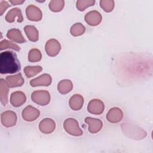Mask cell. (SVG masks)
<instances>
[{
    "label": "cell",
    "mask_w": 153,
    "mask_h": 153,
    "mask_svg": "<svg viewBox=\"0 0 153 153\" xmlns=\"http://www.w3.org/2000/svg\"><path fill=\"white\" fill-rule=\"evenodd\" d=\"M20 70V64L15 53L10 51L2 52L0 54V73L14 74Z\"/></svg>",
    "instance_id": "obj_1"
},
{
    "label": "cell",
    "mask_w": 153,
    "mask_h": 153,
    "mask_svg": "<svg viewBox=\"0 0 153 153\" xmlns=\"http://www.w3.org/2000/svg\"><path fill=\"white\" fill-rule=\"evenodd\" d=\"M64 128L66 132L74 136H81L82 130L79 128L78 122L74 118H69L64 122Z\"/></svg>",
    "instance_id": "obj_2"
},
{
    "label": "cell",
    "mask_w": 153,
    "mask_h": 153,
    "mask_svg": "<svg viewBox=\"0 0 153 153\" xmlns=\"http://www.w3.org/2000/svg\"><path fill=\"white\" fill-rule=\"evenodd\" d=\"M32 99L33 102H35L36 103L44 106L49 103L50 96L48 91L39 90L36 91L32 93Z\"/></svg>",
    "instance_id": "obj_3"
},
{
    "label": "cell",
    "mask_w": 153,
    "mask_h": 153,
    "mask_svg": "<svg viewBox=\"0 0 153 153\" xmlns=\"http://www.w3.org/2000/svg\"><path fill=\"white\" fill-rule=\"evenodd\" d=\"M1 123L6 127H10L14 126L17 121V116L16 113L13 111H7L4 112L1 115Z\"/></svg>",
    "instance_id": "obj_4"
},
{
    "label": "cell",
    "mask_w": 153,
    "mask_h": 153,
    "mask_svg": "<svg viewBox=\"0 0 153 153\" xmlns=\"http://www.w3.org/2000/svg\"><path fill=\"white\" fill-rule=\"evenodd\" d=\"M39 115V111L32 106H28L25 108L22 112V117L25 120L32 121L35 120Z\"/></svg>",
    "instance_id": "obj_5"
},
{
    "label": "cell",
    "mask_w": 153,
    "mask_h": 153,
    "mask_svg": "<svg viewBox=\"0 0 153 153\" xmlns=\"http://www.w3.org/2000/svg\"><path fill=\"white\" fill-rule=\"evenodd\" d=\"M60 50V45L59 42L54 39L48 41L45 45V51L47 54L50 56H55Z\"/></svg>",
    "instance_id": "obj_6"
},
{
    "label": "cell",
    "mask_w": 153,
    "mask_h": 153,
    "mask_svg": "<svg viewBox=\"0 0 153 153\" xmlns=\"http://www.w3.org/2000/svg\"><path fill=\"white\" fill-rule=\"evenodd\" d=\"M27 18L32 21H39L42 18V13L40 9L36 6L30 5L26 10Z\"/></svg>",
    "instance_id": "obj_7"
},
{
    "label": "cell",
    "mask_w": 153,
    "mask_h": 153,
    "mask_svg": "<svg viewBox=\"0 0 153 153\" xmlns=\"http://www.w3.org/2000/svg\"><path fill=\"white\" fill-rule=\"evenodd\" d=\"M104 109L103 103L99 99H93L91 100L88 106V111L89 112L94 114H102Z\"/></svg>",
    "instance_id": "obj_8"
},
{
    "label": "cell",
    "mask_w": 153,
    "mask_h": 153,
    "mask_svg": "<svg viewBox=\"0 0 153 153\" xmlns=\"http://www.w3.org/2000/svg\"><path fill=\"white\" fill-rule=\"evenodd\" d=\"M85 20L88 25L96 26L99 25L101 22L102 16L98 11H92L85 15Z\"/></svg>",
    "instance_id": "obj_9"
},
{
    "label": "cell",
    "mask_w": 153,
    "mask_h": 153,
    "mask_svg": "<svg viewBox=\"0 0 153 153\" xmlns=\"http://www.w3.org/2000/svg\"><path fill=\"white\" fill-rule=\"evenodd\" d=\"M26 101L25 94L21 91H16L11 94L10 96V102L14 107L21 106Z\"/></svg>",
    "instance_id": "obj_10"
},
{
    "label": "cell",
    "mask_w": 153,
    "mask_h": 153,
    "mask_svg": "<svg viewBox=\"0 0 153 153\" xmlns=\"http://www.w3.org/2000/svg\"><path fill=\"white\" fill-rule=\"evenodd\" d=\"M39 130L44 133H50L55 128V123L50 118H45L39 123Z\"/></svg>",
    "instance_id": "obj_11"
},
{
    "label": "cell",
    "mask_w": 153,
    "mask_h": 153,
    "mask_svg": "<svg viewBox=\"0 0 153 153\" xmlns=\"http://www.w3.org/2000/svg\"><path fill=\"white\" fill-rule=\"evenodd\" d=\"M85 122L88 124V130L90 133H97L100 130L102 127V122L99 119H95L90 117H87L85 119Z\"/></svg>",
    "instance_id": "obj_12"
},
{
    "label": "cell",
    "mask_w": 153,
    "mask_h": 153,
    "mask_svg": "<svg viewBox=\"0 0 153 153\" xmlns=\"http://www.w3.org/2000/svg\"><path fill=\"white\" fill-rule=\"evenodd\" d=\"M6 82L9 87H20L24 83V79L20 74L16 75L7 76L6 78Z\"/></svg>",
    "instance_id": "obj_13"
},
{
    "label": "cell",
    "mask_w": 153,
    "mask_h": 153,
    "mask_svg": "<svg viewBox=\"0 0 153 153\" xmlns=\"http://www.w3.org/2000/svg\"><path fill=\"white\" fill-rule=\"evenodd\" d=\"M107 120L111 123H117L121 121L123 118V112L118 108H112L107 114Z\"/></svg>",
    "instance_id": "obj_14"
},
{
    "label": "cell",
    "mask_w": 153,
    "mask_h": 153,
    "mask_svg": "<svg viewBox=\"0 0 153 153\" xmlns=\"http://www.w3.org/2000/svg\"><path fill=\"white\" fill-rule=\"evenodd\" d=\"M51 78L50 75L44 74L41 75L30 81V85L32 87H36L38 85H44L48 86L51 84Z\"/></svg>",
    "instance_id": "obj_15"
},
{
    "label": "cell",
    "mask_w": 153,
    "mask_h": 153,
    "mask_svg": "<svg viewBox=\"0 0 153 153\" xmlns=\"http://www.w3.org/2000/svg\"><path fill=\"white\" fill-rule=\"evenodd\" d=\"M8 85L4 79H0V100L4 105H5L8 102Z\"/></svg>",
    "instance_id": "obj_16"
},
{
    "label": "cell",
    "mask_w": 153,
    "mask_h": 153,
    "mask_svg": "<svg viewBox=\"0 0 153 153\" xmlns=\"http://www.w3.org/2000/svg\"><path fill=\"white\" fill-rule=\"evenodd\" d=\"M16 17H18V22H22L23 21V17L21 11L19 8H14L11 9L8 12L5 16V20L10 23H12L15 20Z\"/></svg>",
    "instance_id": "obj_17"
},
{
    "label": "cell",
    "mask_w": 153,
    "mask_h": 153,
    "mask_svg": "<svg viewBox=\"0 0 153 153\" xmlns=\"http://www.w3.org/2000/svg\"><path fill=\"white\" fill-rule=\"evenodd\" d=\"M83 97L79 94H74L69 100L70 107L75 111L80 109L83 105Z\"/></svg>",
    "instance_id": "obj_18"
},
{
    "label": "cell",
    "mask_w": 153,
    "mask_h": 153,
    "mask_svg": "<svg viewBox=\"0 0 153 153\" xmlns=\"http://www.w3.org/2000/svg\"><path fill=\"white\" fill-rule=\"evenodd\" d=\"M7 36L10 39L13 40L15 42L23 43L25 42V39L23 38L20 30L17 29H11L9 30L7 32Z\"/></svg>",
    "instance_id": "obj_19"
},
{
    "label": "cell",
    "mask_w": 153,
    "mask_h": 153,
    "mask_svg": "<svg viewBox=\"0 0 153 153\" xmlns=\"http://www.w3.org/2000/svg\"><path fill=\"white\" fill-rule=\"evenodd\" d=\"M25 31L28 38L32 41H36L38 39V32L33 26H25Z\"/></svg>",
    "instance_id": "obj_20"
},
{
    "label": "cell",
    "mask_w": 153,
    "mask_h": 153,
    "mask_svg": "<svg viewBox=\"0 0 153 153\" xmlns=\"http://www.w3.org/2000/svg\"><path fill=\"white\" fill-rule=\"evenodd\" d=\"M72 89V84L69 80L61 81L58 84V90L62 94L69 93Z\"/></svg>",
    "instance_id": "obj_21"
},
{
    "label": "cell",
    "mask_w": 153,
    "mask_h": 153,
    "mask_svg": "<svg viewBox=\"0 0 153 153\" xmlns=\"http://www.w3.org/2000/svg\"><path fill=\"white\" fill-rule=\"evenodd\" d=\"M42 71V68L39 66H26L25 68V73L27 77L30 78L36 75Z\"/></svg>",
    "instance_id": "obj_22"
},
{
    "label": "cell",
    "mask_w": 153,
    "mask_h": 153,
    "mask_svg": "<svg viewBox=\"0 0 153 153\" xmlns=\"http://www.w3.org/2000/svg\"><path fill=\"white\" fill-rule=\"evenodd\" d=\"M85 32L84 26L81 23H75L71 29V33L74 36H79L84 33Z\"/></svg>",
    "instance_id": "obj_23"
},
{
    "label": "cell",
    "mask_w": 153,
    "mask_h": 153,
    "mask_svg": "<svg viewBox=\"0 0 153 153\" xmlns=\"http://www.w3.org/2000/svg\"><path fill=\"white\" fill-rule=\"evenodd\" d=\"M6 48H11L16 51L20 50V47L17 45L14 44L11 41L4 39L3 41H1L0 42V50H3Z\"/></svg>",
    "instance_id": "obj_24"
},
{
    "label": "cell",
    "mask_w": 153,
    "mask_h": 153,
    "mask_svg": "<svg viewBox=\"0 0 153 153\" xmlns=\"http://www.w3.org/2000/svg\"><path fill=\"white\" fill-rule=\"evenodd\" d=\"M41 59V53L38 49H32L28 55V60L31 62L39 61Z\"/></svg>",
    "instance_id": "obj_25"
},
{
    "label": "cell",
    "mask_w": 153,
    "mask_h": 153,
    "mask_svg": "<svg viewBox=\"0 0 153 153\" xmlns=\"http://www.w3.org/2000/svg\"><path fill=\"white\" fill-rule=\"evenodd\" d=\"M63 6H64L63 1H51L49 4L50 10L54 12L61 11L63 8Z\"/></svg>",
    "instance_id": "obj_26"
},
{
    "label": "cell",
    "mask_w": 153,
    "mask_h": 153,
    "mask_svg": "<svg viewBox=\"0 0 153 153\" xmlns=\"http://www.w3.org/2000/svg\"><path fill=\"white\" fill-rule=\"evenodd\" d=\"M100 5L106 12L111 11L114 6V2L113 1H100Z\"/></svg>",
    "instance_id": "obj_27"
},
{
    "label": "cell",
    "mask_w": 153,
    "mask_h": 153,
    "mask_svg": "<svg viewBox=\"0 0 153 153\" xmlns=\"http://www.w3.org/2000/svg\"><path fill=\"white\" fill-rule=\"evenodd\" d=\"M94 1H78L76 2V7L79 11H84L85 8L93 5Z\"/></svg>",
    "instance_id": "obj_28"
},
{
    "label": "cell",
    "mask_w": 153,
    "mask_h": 153,
    "mask_svg": "<svg viewBox=\"0 0 153 153\" xmlns=\"http://www.w3.org/2000/svg\"><path fill=\"white\" fill-rule=\"evenodd\" d=\"M10 5L6 1H1L0 2V15L2 16L4 11L6 10L7 8H8Z\"/></svg>",
    "instance_id": "obj_29"
},
{
    "label": "cell",
    "mask_w": 153,
    "mask_h": 153,
    "mask_svg": "<svg viewBox=\"0 0 153 153\" xmlns=\"http://www.w3.org/2000/svg\"><path fill=\"white\" fill-rule=\"evenodd\" d=\"M10 2L13 5H19V4H21L23 2H24L25 1H10Z\"/></svg>",
    "instance_id": "obj_30"
}]
</instances>
